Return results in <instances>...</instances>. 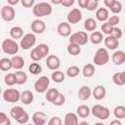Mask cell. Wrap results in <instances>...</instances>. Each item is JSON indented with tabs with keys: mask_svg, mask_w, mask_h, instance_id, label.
<instances>
[{
	"mask_svg": "<svg viewBox=\"0 0 125 125\" xmlns=\"http://www.w3.org/2000/svg\"><path fill=\"white\" fill-rule=\"evenodd\" d=\"M32 13L37 18L47 17L53 13V8H52L51 4H49L47 2H40L33 6Z\"/></svg>",
	"mask_w": 125,
	"mask_h": 125,
	"instance_id": "6da1fadb",
	"label": "cell"
},
{
	"mask_svg": "<svg viewBox=\"0 0 125 125\" xmlns=\"http://www.w3.org/2000/svg\"><path fill=\"white\" fill-rule=\"evenodd\" d=\"M109 60V55H108V51L105 48H100L96 51L95 56H94V64L102 66L104 65L108 62Z\"/></svg>",
	"mask_w": 125,
	"mask_h": 125,
	"instance_id": "7a4b0ae2",
	"label": "cell"
},
{
	"mask_svg": "<svg viewBox=\"0 0 125 125\" xmlns=\"http://www.w3.org/2000/svg\"><path fill=\"white\" fill-rule=\"evenodd\" d=\"M91 113L93 114V116H95L96 118H98L100 120H105L110 115L109 109L107 107L102 105V104L93 105L92 108H91Z\"/></svg>",
	"mask_w": 125,
	"mask_h": 125,
	"instance_id": "3957f363",
	"label": "cell"
},
{
	"mask_svg": "<svg viewBox=\"0 0 125 125\" xmlns=\"http://www.w3.org/2000/svg\"><path fill=\"white\" fill-rule=\"evenodd\" d=\"M2 51L7 55H17L19 52V45L14 39H4L2 42Z\"/></svg>",
	"mask_w": 125,
	"mask_h": 125,
	"instance_id": "277c9868",
	"label": "cell"
},
{
	"mask_svg": "<svg viewBox=\"0 0 125 125\" xmlns=\"http://www.w3.org/2000/svg\"><path fill=\"white\" fill-rule=\"evenodd\" d=\"M3 100L8 103H18L21 101V92L15 88H8L3 92Z\"/></svg>",
	"mask_w": 125,
	"mask_h": 125,
	"instance_id": "5b68a950",
	"label": "cell"
},
{
	"mask_svg": "<svg viewBox=\"0 0 125 125\" xmlns=\"http://www.w3.org/2000/svg\"><path fill=\"white\" fill-rule=\"evenodd\" d=\"M89 41V36L86 31H78L70 35L69 37V43H75L80 46L86 45Z\"/></svg>",
	"mask_w": 125,
	"mask_h": 125,
	"instance_id": "8992f818",
	"label": "cell"
},
{
	"mask_svg": "<svg viewBox=\"0 0 125 125\" xmlns=\"http://www.w3.org/2000/svg\"><path fill=\"white\" fill-rule=\"evenodd\" d=\"M36 43V36L34 33H26L22 36L20 42V46L22 50H29Z\"/></svg>",
	"mask_w": 125,
	"mask_h": 125,
	"instance_id": "52a82bcc",
	"label": "cell"
},
{
	"mask_svg": "<svg viewBox=\"0 0 125 125\" xmlns=\"http://www.w3.org/2000/svg\"><path fill=\"white\" fill-rule=\"evenodd\" d=\"M49 85H50V79L47 76L43 75V76L39 77L35 81V83H34V89L39 94L46 93V91L49 88Z\"/></svg>",
	"mask_w": 125,
	"mask_h": 125,
	"instance_id": "ba28073f",
	"label": "cell"
},
{
	"mask_svg": "<svg viewBox=\"0 0 125 125\" xmlns=\"http://www.w3.org/2000/svg\"><path fill=\"white\" fill-rule=\"evenodd\" d=\"M16 17V11L11 5H5L1 8V18L5 21H13Z\"/></svg>",
	"mask_w": 125,
	"mask_h": 125,
	"instance_id": "9c48e42d",
	"label": "cell"
},
{
	"mask_svg": "<svg viewBox=\"0 0 125 125\" xmlns=\"http://www.w3.org/2000/svg\"><path fill=\"white\" fill-rule=\"evenodd\" d=\"M82 20V13L80 9L73 8L67 14V21L69 23H78Z\"/></svg>",
	"mask_w": 125,
	"mask_h": 125,
	"instance_id": "30bf717a",
	"label": "cell"
},
{
	"mask_svg": "<svg viewBox=\"0 0 125 125\" xmlns=\"http://www.w3.org/2000/svg\"><path fill=\"white\" fill-rule=\"evenodd\" d=\"M46 65L51 70H57L61 66V60L56 55H50L47 57L46 60Z\"/></svg>",
	"mask_w": 125,
	"mask_h": 125,
	"instance_id": "8fae6325",
	"label": "cell"
},
{
	"mask_svg": "<svg viewBox=\"0 0 125 125\" xmlns=\"http://www.w3.org/2000/svg\"><path fill=\"white\" fill-rule=\"evenodd\" d=\"M57 31L62 37H68L71 33V26L68 21H62L59 23L57 27Z\"/></svg>",
	"mask_w": 125,
	"mask_h": 125,
	"instance_id": "7c38bea8",
	"label": "cell"
},
{
	"mask_svg": "<svg viewBox=\"0 0 125 125\" xmlns=\"http://www.w3.org/2000/svg\"><path fill=\"white\" fill-rule=\"evenodd\" d=\"M30 28H31V31L33 33H37V34H41L45 31L46 29V24L43 21L41 20H34L31 24H30Z\"/></svg>",
	"mask_w": 125,
	"mask_h": 125,
	"instance_id": "4fadbf2b",
	"label": "cell"
},
{
	"mask_svg": "<svg viewBox=\"0 0 125 125\" xmlns=\"http://www.w3.org/2000/svg\"><path fill=\"white\" fill-rule=\"evenodd\" d=\"M31 118L35 125H44L47 122V115L43 111H35Z\"/></svg>",
	"mask_w": 125,
	"mask_h": 125,
	"instance_id": "5bb4252c",
	"label": "cell"
},
{
	"mask_svg": "<svg viewBox=\"0 0 125 125\" xmlns=\"http://www.w3.org/2000/svg\"><path fill=\"white\" fill-rule=\"evenodd\" d=\"M104 46L109 50H115L119 46V39L113 37L112 35H107L104 39Z\"/></svg>",
	"mask_w": 125,
	"mask_h": 125,
	"instance_id": "9a60e30c",
	"label": "cell"
},
{
	"mask_svg": "<svg viewBox=\"0 0 125 125\" xmlns=\"http://www.w3.org/2000/svg\"><path fill=\"white\" fill-rule=\"evenodd\" d=\"M112 62L115 65H121L125 62V52L121 50H117L112 54L111 57Z\"/></svg>",
	"mask_w": 125,
	"mask_h": 125,
	"instance_id": "2e32d148",
	"label": "cell"
},
{
	"mask_svg": "<svg viewBox=\"0 0 125 125\" xmlns=\"http://www.w3.org/2000/svg\"><path fill=\"white\" fill-rule=\"evenodd\" d=\"M105 95H106V90H105V88H104V86H102V85L96 86V87L94 88V90L92 91V96H93L94 99L97 100V101H101V100L104 99Z\"/></svg>",
	"mask_w": 125,
	"mask_h": 125,
	"instance_id": "e0dca14e",
	"label": "cell"
},
{
	"mask_svg": "<svg viewBox=\"0 0 125 125\" xmlns=\"http://www.w3.org/2000/svg\"><path fill=\"white\" fill-rule=\"evenodd\" d=\"M33 49H34V51L36 52V54L39 56V58L41 60L44 59L45 57H47V55L49 54V51H50L49 46L47 44H45V43H41V44L37 45L36 47H34Z\"/></svg>",
	"mask_w": 125,
	"mask_h": 125,
	"instance_id": "ac0fdd59",
	"label": "cell"
},
{
	"mask_svg": "<svg viewBox=\"0 0 125 125\" xmlns=\"http://www.w3.org/2000/svg\"><path fill=\"white\" fill-rule=\"evenodd\" d=\"M92 96V90L89 86H81L78 90V98L81 101H87Z\"/></svg>",
	"mask_w": 125,
	"mask_h": 125,
	"instance_id": "d6986e66",
	"label": "cell"
},
{
	"mask_svg": "<svg viewBox=\"0 0 125 125\" xmlns=\"http://www.w3.org/2000/svg\"><path fill=\"white\" fill-rule=\"evenodd\" d=\"M78 122V115L74 112H68L64 115L63 124L64 125H77Z\"/></svg>",
	"mask_w": 125,
	"mask_h": 125,
	"instance_id": "ffe728a7",
	"label": "cell"
},
{
	"mask_svg": "<svg viewBox=\"0 0 125 125\" xmlns=\"http://www.w3.org/2000/svg\"><path fill=\"white\" fill-rule=\"evenodd\" d=\"M34 100L33 93L29 90H25L21 93V102L23 104H30Z\"/></svg>",
	"mask_w": 125,
	"mask_h": 125,
	"instance_id": "44dd1931",
	"label": "cell"
},
{
	"mask_svg": "<svg viewBox=\"0 0 125 125\" xmlns=\"http://www.w3.org/2000/svg\"><path fill=\"white\" fill-rule=\"evenodd\" d=\"M108 10L106 8H98L97 11H96V19L99 21H103L104 22L105 21L108 20Z\"/></svg>",
	"mask_w": 125,
	"mask_h": 125,
	"instance_id": "7402d4cb",
	"label": "cell"
},
{
	"mask_svg": "<svg viewBox=\"0 0 125 125\" xmlns=\"http://www.w3.org/2000/svg\"><path fill=\"white\" fill-rule=\"evenodd\" d=\"M76 113L81 118H87L91 114V108L86 104H80L76 108Z\"/></svg>",
	"mask_w": 125,
	"mask_h": 125,
	"instance_id": "603a6c76",
	"label": "cell"
},
{
	"mask_svg": "<svg viewBox=\"0 0 125 125\" xmlns=\"http://www.w3.org/2000/svg\"><path fill=\"white\" fill-rule=\"evenodd\" d=\"M24 112H25V110H24L21 106L16 105V106H13V107L11 108V110H10V115H11L12 118H14V119L17 121L18 119H20V118L23 115Z\"/></svg>",
	"mask_w": 125,
	"mask_h": 125,
	"instance_id": "cb8c5ba5",
	"label": "cell"
},
{
	"mask_svg": "<svg viewBox=\"0 0 125 125\" xmlns=\"http://www.w3.org/2000/svg\"><path fill=\"white\" fill-rule=\"evenodd\" d=\"M81 72H82V75H83L84 77L90 78V77H92V76L95 74L96 68H95V66H94L93 63H87V64H85V65L83 66Z\"/></svg>",
	"mask_w": 125,
	"mask_h": 125,
	"instance_id": "d4e9b609",
	"label": "cell"
},
{
	"mask_svg": "<svg viewBox=\"0 0 125 125\" xmlns=\"http://www.w3.org/2000/svg\"><path fill=\"white\" fill-rule=\"evenodd\" d=\"M104 33L101 31H93L91 33V35L89 36V41H91L92 44L94 45H98L100 43H102V41L104 40Z\"/></svg>",
	"mask_w": 125,
	"mask_h": 125,
	"instance_id": "484cf974",
	"label": "cell"
},
{
	"mask_svg": "<svg viewBox=\"0 0 125 125\" xmlns=\"http://www.w3.org/2000/svg\"><path fill=\"white\" fill-rule=\"evenodd\" d=\"M11 60H12V63H13V68L14 69L20 70L24 66V60H23L22 57L15 55V56H13V58Z\"/></svg>",
	"mask_w": 125,
	"mask_h": 125,
	"instance_id": "4316f807",
	"label": "cell"
},
{
	"mask_svg": "<svg viewBox=\"0 0 125 125\" xmlns=\"http://www.w3.org/2000/svg\"><path fill=\"white\" fill-rule=\"evenodd\" d=\"M60 92L58 91V89L56 88H50L46 91V94H45V98L47 100V102L49 103H54V101L57 99V97L59 96Z\"/></svg>",
	"mask_w": 125,
	"mask_h": 125,
	"instance_id": "83f0119b",
	"label": "cell"
},
{
	"mask_svg": "<svg viewBox=\"0 0 125 125\" xmlns=\"http://www.w3.org/2000/svg\"><path fill=\"white\" fill-rule=\"evenodd\" d=\"M10 36L13 39H21L23 36V29L21 26H13L10 29Z\"/></svg>",
	"mask_w": 125,
	"mask_h": 125,
	"instance_id": "f1b7e54d",
	"label": "cell"
},
{
	"mask_svg": "<svg viewBox=\"0 0 125 125\" xmlns=\"http://www.w3.org/2000/svg\"><path fill=\"white\" fill-rule=\"evenodd\" d=\"M67 53L71 56H78L80 53H81V47L80 45L78 44H75V43H69L67 48Z\"/></svg>",
	"mask_w": 125,
	"mask_h": 125,
	"instance_id": "f546056e",
	"label": "cell"
},
{
	"mask_svg": "<svg viewBox=\"0 0 125 125\" xmlns=\"http://www.w3.org/2000/svg\"><path fill=\"white\" fill-rule=\"evenodd\" d=\"M51 78H52V80H53L55 83H62V82L64 81L65 75H64V73H63L62 71L57 69V70H54V71H53V73H52V75H51Z\"/></svg>",
	"mask_w": 125,
	"mask_h": 125,
	"instance_id": "4dcf8cb0",
	"label": "cell"
},
{
	"mask_svg": "<svg viewBox=\"0 0 125 125\" xmlns=\"http://www.w3.org/2000/svg\"><path fill=\"white\" fill-rule=\"evenodd\" d=\"M84 28L86 29V31H95L97 28V21L92 18H88L84 21Z\"/></svg>",
	"mask_w": 125,
	"mask_h": 125,
	"instance_id": "1f68e13d",
	"label": "cell"
},
{
	"mask_svg": "<svg viewBox=\"0 0 125 125\" xmlns=\"http://www.w3.org/2000/svg\"><path fill=\"white\" fill-rule=\"evenodd\" d=\"M11 68H13L12 60L8 58H2L0 60V69L2 71H8Z\"/></svg>",
	"mask_w": 125,
	"mask_h": 125,
	"instance_id": "d6a6232c",
	"label": "cell"
},
{
	"mask_svg": "<svg viewBox=\"0 0 125 125\" xmlns=\"http://www.w3.org/2000/svg\"><path fill=\"white\" fill-rule=\"evenodd\" d=\"M113 115L117 119L125 118V106L124 105H117L113 109Z\"/></svg>",
	"mask_w": 125,
	"mask_h": 125,
	"instance_id": "836d02e7",
	"label": "cell"
},
{
	"mask_svg": "<svg viewBox=\"0 0 125 125\" xmlns=\"http://www.w3.org/2000/svg\"><path fill=\"white\" fill-rule=\"evenodd\" d=\"M28 71H29L31 74H33V75H37V74L41 73V71H42V66H41V64L38 63L37 62H32V63L28 66Z\"/></svg>",
	"mask_w": 125,
	"mask_h": 125,
	"instance_id": "e575fe53",
	"label": "cell"
},
{
	"mask_svg": "<svg viewBox=\"0 0 125 125\" xmlns=\"http://www.w3.org/2000/svg\"><path fill=\"white\" fill-rule=\"evenodd\" d=\"M80 68L77 66V65H70L69 67H67L66 69V75L70 78H73V77H76L79 75L80 73Z\"/></svg>",
	"mask_w": 125,
	"mask_h": 125,
	"instance_id": "d590c367",
	"label": "cell"
},
{
	"mask_svg": "<svg viewBox=\"0 0 125 125\" xmlns=\"http://www.w3.org/2000/svg\"><path fill=\"white\" fill-rule=\"evenodd\" d=\"M16 76H17V84L18 85H22L27 80V74L22 70L16 71Z\"/></svg>",
	"mask_w": 125,
	"mask_h": 125,
	"instance_id": "8d00e7d4",
	"label": "cell"
},
{
	"mask_svg": "<svg viewBox=\"0 0 125 125\" xmlns=\"http://www.w3.org/2000/svg\"><path fill=\"white\" fill-rule=\"evenodd\" d=\"M4 82L8 86H13V85L17 84V76H16V73H8L7 75H5Z\"/></svg>",
	"mask_w": 125,
	"mask_h": 125,
	"instance_id": "74e56055",
	"label": "cell"
},
{
	"mask_svg": "<svg viewBox=\"0 0 125 125\" xmlns=\"http://www.w3.org/2000/svg\"><path fill=\"white\" fill-rule=\"evenodd\" d=\"M122 4H121V2H119V1H115L114 3H113V5L109 8V10L114 14V15H117V14H119L121 11H122Z\"/></svg>",
	"mask_w": 125,
	"mask_h": 125,
	"instance_id": "f35d334b",
	"label": "cell"
},
{
	"mask_svg": "<svg viewBox=\"0 0 125 125\" xmlns=\"http://www.w3.org/2000/svg\"><path fill=\"white\" fill-rule=\"evenodd\" d=\"M114 26L110 25L107 21H104L103 24H102V32L106 34V35H110L111 32H112V29H113Z\"/></svg>",
	"mask_w": 125,
	"mask_h": 125,
	"instance_id": "ab89813d",
	"label": "cell"
},
{
	"mask_svg": "<svg viewBox=\"0 0 125 125\" xmlns=\"http://www.w3.org/2000/svg\"><path fill=\"white\" fill-rule=\"evenodd\" d=\"M64 103H65V96H64L62 93L60 92L59 96H58L57 99L54 101L53 104H55V105H57V106H61V105H62V104H64Z\"/></svg>",
	"mask_w": 125,
	"mask_h": 125,
	"instance_id": "60d3db41",
	"label": "cell"
},
{
	"mask_svg": "<svg viewBox=\"0 0 125 125\" xmlns=\"http://www.w3.org/2000/svg\"><path fill=\"white\" fill-rule=\"evenodd\" d=\"M0 124L1 125H11V120L5 112H0Z\"/></svg>",
	"mask_w": 125,
	"mask_h": 125,
	"instance_id": "b9f144b4",
	"label": "cell"
},
{
	"mask_svg": "<svg viewBox=\"0 0 125 125\" xmlns=\"http://www.w3.org/2000/svg\"><path fill=\"white\" fill-rule=\"evenodd\" d=\"M110 35H112L113 37H115V38H117V39H120V38L122 37V35H123V30H122L121 28L117 27V26H114Z\"/></svg>",
	"mask_w": 125,
	"mask_h": 125,
	"instance_id": "7bdbcfd3",
	"label": "cell"
},
{
	"mask_svg": "<svg viewBox=\"0 0 125 125\" xmlns=\"http://www.w3.org/2000/svg\"><path fill=\"white\" fill-rule=\"evenodd\" d=\"M112 82L117 85V86H122L124 85L123 82L121 81V78H120V72H115L113 75H112Z\"/></svg>",
	"mask_w": 125,
	"mask_h": 125,
	"instance_id": "ee69618b",
	"label": "cell"
},
{
	"mask_svg": "<svg viewBox=\"0 0 125 125\" xmlns=\"http://www.w3.org/2000/svg\"><path fill=\"white\" fill-rule=\"evenodd\" d=\"M119 21H120V19H119V17L116 16V15L111 16V17L108 18V20H107V22H108L110 25H112V26H117V24L119 23Z\"/></svg>",
	"mask_w": 125,
	"mask_h": 125,
	"instance_id": "f6af8a7d",
	"label": "cell"
},
{
	"mask_svg": "<svg viewBox=\"0 0 125 125\" xmlns=\"http://www.w3.org/2000/svg\"><path fill=\"white\" fill-rule=\"evenodd\" d=\"M98 7H99V2L98 1H95V0H90L89 1V3H88V6H87V8H86V10H88V11H95V10H97L98 9Z\"/></svg>",
	"mask_w": 125,
	"mask_h": 125,
	"instance_id": "bcb514c9",
	"label": "cell"
},
{
	"mask_svg": "<svg viewBox=\"0 0 125 125\" xmlns=\"http://www.w3.org/2000/svg\"><path fill=\"white\" fill-rule=\"evenodd\" d=\"M47 123H48V125H61L62 123V121L59 116H54V117H51V119Z\"/></svg>",
	"mask_w": 125,
	"mask_h": 125,
	"instance_id": "7dc6e473",
	"label": "cell"
},
{
	"mask_svg": "<svg viewBox=\"0 0 125 125\" xmlns=\"http://www.w3.org/2000/svg\"><path fill=\"white\" fill-rule=\"evenodd\" d=\"M21 3L24 8H33L35 5V0H21Z\"/></svg>",
	"mask_w": 125,
	"mask_h": 125,
	"instance_id": "c3c4849f",
	"label": "cell"
},
{
	"mask_svg": "<svg viewBox=\"0 0 125 125\" xmlns=\"http://www.w3.org/2000/svg\"><path fill=\"white\" fill-rule=\"evenodd\" d=\"M28 120H29V115H28V113L25 111V112L23 113V115H22L20 119L17 120V122L20 123V124H26V123L28 122Z\"/></svg>",
	"mask_w": 125,
	"mask_h": 125,
	"instance_id": "681fc988",
	"label": "cell"
},
{
	"mask_svg": "<svg viewBox=\"0 0 125 125\" xmlns=\"http://www.w3.org/2000/svg\"><path fill=\"white\" fill-rule=\"evenodd\" d=\"M74 2H75V0H62V5L63 7H65V8H69V7L73 6Z\"/></svg>",
	"mask_w": 125,
	"mask_h": 125,
	"instance_id": "f907efd6",
	"label": "cell"
},
{
	"mask_svg": "<svg viewBox=\"0 0 125 125\" xmlns=\"http://www.w3.org/2000/svg\"><path fill=\"white\" fill-rule=\"evenodd\" d=\"M90 0H78V5L80 8H83V9H86L87 6H88V3H89Z\"/></svg>",
	"mask_w": 125,
	"mask_h": 125,
	"instance_id": "816d5d0a",
	"label": "cell"
},
{
	"mask_svg": "<svg viewBox=\"0 0 125 125\" xmlns=\"http://www.w3.org/2000/svg\"><path fill=\"white\" fill-rule=\"evenodd\" d=\"M116 0H104V6L106 7V8H110L112 5H113V3L115 2Z\"/></svg>",
	"mask_w": 125,
	"mask_h": 125,
	"instance_id": "f5cc1de1",
	"label": "cell"
},
{
	"mask_svg": "<svg viewBox=\"0 0 125 125\" xmlns=\"http://www.w3.org/2000/svg\"><path fill=\"white\" fill-rule=\"evenodd\" d=\"M20 1H21V0H7L8 4L11 5V6H15V5H17Z\"/></svg>",
	"mask_w": 125,
	"mask_h": 125,
	"instance_id": "db71d44e",
	"label": "cell"
},
{
	"mask_svg": "<svg viewBox=\"0 0 125 125\" xmlns=\"http://www.w3.org/2000/svg\"><path fill=\"white\" fill-rule=\"evenodd\" d=\"M110 125H121V121L119 119H115V120H112L110 121Z\"/></svg>",
	"mask_w": 125,
	"mask_h": 125,
	"instance_id": "11a10c76",
	"label": "cell"
},
{
	"mask_svg": "<svg viewBox=\"0 0 125 125\" xmlns=\"http://www.w3.org/2000/svg\"><path fill=\"white\" fill-rule=\"evenodd\" d=\"M120 78H121V81L123 82V84H125V70L120 72Z\"/></svg>",
	"mask_w": 125,
	"mask_h": 125,
	"instance_id": "9f6ffc18",
	"label": "cell"
},
{
	"mask_svg": "<svg viewBox=\"0 0 125 125\" xmlns=\"http://www.w3.org/2000/svg\"><path fill=\"white\" fill-rule=\"evenodd\" d=\"M51 2L53 4H55V5H60V4H62V0H51Z\"/></svg>",
	"mask_w": 125,
	"mask_h": 125,
	"instance_id": "6f0895ef",
	"label": "cell"
},
{
	"mask_svg": "<svg viewBox=\"0 0 125 125\" xmlns=\"http://www.w3.org/2000/svg\"><path fill=\"white\" fill-rule=\"evenodd\" d=\"M123 33H124V34H125V29H124V30H123Z\"/></svg>",
	"mask_w": 125,
	"mask_h": 125,
	"instance_id": "680465c9",
	"label": "cell"
},
{
	"mask_svg": "<svg viewBox=\"0 0 125 125\" xmlns=\"http://www.w3.org/2000/svg\"><path fill=\"white\" fill-rule=\"evenodd\" d=\"M95 1H98V2H99V1H100V0H95Z\"/></svg>",
	"mask_w": 125,
	"mask_h": 125,
	"instance_id": "91938a15",
	"label": "cell"
}]
</instances>
